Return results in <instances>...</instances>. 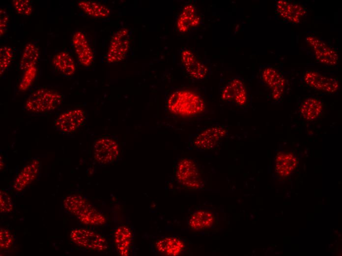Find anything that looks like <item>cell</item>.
Here are the masks:
<instances>
[{
	"label": "cell",
	"instance_id": "1",
	"mask_svg": "<svg viewBox=\"0 0 342 256\" xmlns=\"http://www.w3.org/2000/svg\"><path fill=\"white\" fill-rule=\"evenodd\" d=\"M167 105L173 114L184 117L195 116L203 113L205 103L198 94L188 90H178L169 96Z\"/></svg>",
	"mask_w": 342,
	"mask_h": 256
},
{
	"label": "cell",
	"instance_id": "2",
	"mask_svg": "<svg viewBox=\"0 0 342 256\" xmlns=\"http://www.w3.org/2000/svg\"><path fill=\"white\" fill-rule=\"evenodd\" d=\"M64 209L82 223L90 225H102L106 223L105 217L86 198L81 194L66 196L63 201Z\"/></svg>",
	"mask_w": 342,
	"mask_h": 256
},
{
	"label": "cell",
	"instance_id": "3",
	"mask_svg": "<svg viewBox=\"0 0 342 256\" xmlns=\"http://www.w3.org/2000/svg\"><path fill=\"white\" fill-rule=\"evenodd\" d=\"M63 101V96L57 91L40 88L28 96L24 108L32 113L45 114L57 109Z\"/></svg>",
	"mask_w": 342,
	"mask_h": 256
},
{
	"label": "cell",
	"instance_id": "4",
	"mask_svg": "<svg viewBox=\"0 0 342 256\" xmlns=\"http://www.w3.org/2000/svg\"><path fill=\"white\" fill-rule=\"evenodd\" d=\"M228 134V128L225 125L215 124L193 134L190 140L195 149L207 151L215 148Z\"/></svg>",
	"mask_w": 342,
	"mask_h": 256
},
{
	"label": "cell",
	"instance_id": "5",
	"mask_svg": "<svg viewBox=\"0 0 342 256\" xmlns=\"http://www.w3.org/2000/svg\"><path fill=\"white\" fill-rule=\"evenodd\" d=\"M175 176L177 180L188 189H200L203 184L200 170L194 160L188 158L181 159L176 166Z\"/></svg>",
	"mask_w": 342,
	"mask_h": 256
},
{
	"label": "cell",
	"instance_id": "6",
	"mask_svg": "<svg viewBox=\"0 0 342 256\" xmlns=\"http://www.w3.org/2000/svg\"><path fill=\"white\" fill-rule=\"evenodd\" d=\"M70 238L75 245L91 251L102 252L107 251L109 244L101 234L86 228H74L70 233Z\"/></svg>",
	"mask_w": 342,
	"mask_h": 256
},
{
	"label": "cell",
	"instance_id": "7",
	"mask_svg": "<svg viewBox=\"0 0 342 256\" xmlns=\"http://www.w3.org/2000/svg\"><path fill=\"white\" fill-rule=\"evenodd\" d=\"M131 42V32L127 28H121L112 35L106 55L109 64L123 61L129 52Z\"/></svg>",
	"mask_w": 342,
	"mask_h": 256
},
{
	"label": "cell",
	"instance_id": "8",
	"mask_svg": "<svg viewBox=\"0 0 342 256\" xmlns=\"http://www.w3.org/2000/svg\"><path fill=\"white\" fill-rule=\"evenodd\" d=\"M86 120V114L83 110L71 109L63 112L54 120L53 128L60 134L70 136L84 124Z\"/></svg>",
	"mask_w": 342,
	"mask_h": 256
},
{
	"label": "cell",
	"instance_id": "9",
	"mask_svg": "<svg viewBox=\"0 0 342 256\" xmlns=\"http://www.w3.org/2000/svg\"><path fill=\"white\" fill-rule=\"evenodd\" d=\"M220 96L222 100L238 107L248 103V95L243 79L240 76L232 78L222 88Z\"/></svg>",
	"mask_w": 342,
	"mask_h": 256
},
{
	"label": "cell",
	"instance_id": "10",
	"mask_svg": "<svg viewBox=\"0 0 342 256\" xmlns=\"http://www.w3.org/2000/svg\"><path fill=\"white\" fill-rule=\"evenodd\" d=\"M259 78L261 83L270 89L273 99L280 101L284 94L285 84L282 75L271 66L265 65L259 69Z\"/></svg>",
	"mask_w": 342,
	"mask_h": 256
},
{
	"label": "cell",
	"instance_id": "11",
	"mask_svg": "<svg viewBox=\"0 0 342 256\" xmlns=\"http://www.w3.org/2000/svg\"><path fill=\"white\" fill-rule=\"evenodd\" d=\"M305 40L312 48L317 62L331 66H335L338 64V54L332 47L314 35L307 36Z\"/></svg>",
	"mask_w": 342,
	"mask_h": 256
},
{
	"label": "cell",
	"instance_id": "12",
	"mask_svg": "<svg viewBox=\"0 0 342 256\" xmlns=\"http://www.w3.org/2000/svg\"><path fill=\"white\" fill-rule=\"evenodd\" d=\"M93 151L95 160L104 165L114 162L119 156L117 143L108 137L97 139L94 142Z\"/></svg>",
	"mask_w": 342,
	"mask_h": 256
},
{
	"label": "cell",
	"instance_id": "13",
	"mask_svg": "<svg viewBox=\"0 0 342 256\" xmlns=\"http://www.w3.org/2000/svg\"><path fill=\"white\" fill-rule=\"evenodd\" d=\"M180 59L184 69L192 78L201 81L207 77L208 67L191 50L182 48L180 52Z\"/></svg>",
	"mask_w": 342,
	"mask_h": 256
},
{
	"label": "cell",
	"instance_id": "14",
	"mask_svg": "<svg viewBox=\"0 0 342 256\" xmlns=\"http://www.w3.org/2000/svg\"><path fill=\"white\" fill-rule=\"evenodd\" d=\"M303 80L311 87L329 94L337 92L340 87L339 83L336 78L324 75L317 70L306 71L304 75Z\"/></svg>",
	"mask_w": 342,
	"mask_h": 256
},
{
	"label": "cell",
	"instance_id": "15",
	"mask_svg": "<svg viewBox=\"0 0 342 256\" xmlns=\"http://www.w3.org/2000/svg\"><path fill=\"white\" fill-rule=\"evenodd\" d=\"M40 170V160L38 158L33 159L15 177L12 183L13 189L18 192L23 191L37 178Z\"/></svg>",
	"mask_w": 342,
	"mask_h": 256
},
{
	"label": "cell",
	"instance_id": "16",
	"mask_svg": "<svg viewBox=\"0 0 342 256\" xmlns=\"http://www.w3.org/2000/svg\"><path fill=\"white\" fill-rule=\"evenodd\" d=\"M201 18L197 6L192 3L186 4L176 21V27L180 32L185 33L197 29L201 24Z\"/></svg>",
	"mask_w": 342,
	"mask_h": 256
},
{
	"label": "cell",
	"instance_id": "17",
	"mask_svg": "<svg viewBox=\"0 0 342 256\" xmlns=\"http://www.w3.org/2000/svg\"><path fill=\"white\" fill-rule=\"evenodd\" d=\"M72 41L80 63L85 66L90 65L93 62L94 55L86 34L81 31H76Z\"/></svg>",
	"mask_w": 342,
	"mask_h": 256
},
{
	"label": "cell",
	"instance_id": "18",
	"mask_svg": "<svg viewBox=\"0 0 342 256\" xmlns=\"http://www.w3.org/2000/svg\"><path fill=\"white\" fill-rule=\"evenodd\" d=\"M275 7L278 13L282 18L292 23L300 22L307 13L306 9L302 5L287 0L277 1Z\"/></svg>",
	"mask_w": 342,
	"mask_h": 256
},
{
	"label": "cell",
	"instance_id": "19",
	"mask_svg": "<svg viewBox=\"0 0 342 256\" xmlns=\"http://www.w3.org/2000/svg\"><path fill=\"white\" fill-rule=\"evenodd\" d=\"M155 247L160 254L175 256L181 254L185 250L186 245L180 238L168 237L157 240L155 243Z\"/></svg>",
	"mask_w": 342,
	"mask_h": 256
},
{
	"label": "cell",
	"instance_id": "20",
	"mask_svg": "<svg viewBox=\"0 0 342 256\" xmlns=\"http://www.w3.org/2000/svg\"><path fill=\"white\" fill-rule=\"evenodd\" d=\"M114 240L118 254L121 256H129L133 240L131 230L126 225L119 226L114 232Z\"/></svg>",
	"mask_w": 342,
	"mask_h": 256
},
{
	"label": "cell",
	"instance_id": "21",
	"mask_svg": "<svg viewBox=\"0 0 342 256\" xmlns=\"http://www.w3.org/2000/svg\"><path fill=\"white\" fill-rule=\"evenodd\" d=\"M216 222V218L212 212L200 210L190 216L188 224L191 229L200 231L212 227Z\"/></svg>",
	"mask_w": 342,
	"mask_h": 256
},
{
	"label": "cell",
	"instance_id": "22",
	"mask_svg": "<svg viewBox=\"0 0 342 256\" xmlns=\"http://www.w3.org/2000/svg\"><path fill=\"white\" fill-rule=\"evenodd\" d=\"M78 7L87 15L97 18H105L111 15V10L107 6L92 0H80Z\"/></svg>",
	"mask_w": 342,
	"mask_h": 256
},
{
	"label": "cell",
	"instance_id": "23",
	"mask_svg": "<svg viewBox=\"0 0 342 256\" xmlns=\"http://www.w3.org/2000/svg\"><path fill=\"white\" fill-rule=\"evenodd\" d=\"M52 62L57 70L64 75L71 76L76 71L74 60L66 51H61L56 54L53 58Z\"/></svg>",
	"mask_w": 342,
	"mask_h": 256
},
{
	"label": "cell",
	"instance_id": "24",
	"mask_svg": "<svg viewBox=\"0 0 342 256\" xmlns=\"http://www.w3.org/2000/svg\"><path fill=\"white\" fill-rule=\"evenodd\" d=\"M322 108V103L320 100L309 97L302 103L300 108V113L305 120L312 121L319 117Z\"/></svg>",
	"mask_w": 342,
	"mask_h": 256
},
{
	"label": "cell",
	"instance_id": "25",
	"mask_svg": "<svg viewBox=\"0 0 342 256\" xmlns=\"http://www.w3.org/2000/svg\"><path fill=\"white\" fill-rule=\"evenodd\" d=\"M39 57V50L34 42H29L25 47L20 62V69L25 70L35 66Z\"/></svg>",
	"mask_w": 342,
	"mask_h": 256
},
{
	"label": "cell",
	"instance_id": "26",
	"mask_svg": "<svg viewBox=\"0 0 342 256\" xmlns=\"http://www.w3.org/2000/svg\"><path fill=\"white\" fill-rule=\"evenodd\" d=\"M14 57L12 47L9 46H2L0 48V74L1 75L7 70Z\"/></svg>",
	"mask_w": 342,
	"mask_h": 256
},
{
	"label": "cell",
	"instance_id": "27",
	"mask_svg": "<svg viewBox=\"0 0 342 256\" xmlns=\"http://www.w3.org/2000/svg\"><path fill=\"white\" fill-rule=\"evenodd\" d=\"M277 167L278 172L282 174H289L295 165V159L289 154L280 155L278 159Z\"/></svg>",
	"mask_w": 342,
	"mask_h": 256
},
{
	"label": "cell",
	"instance_id": "28",
	"mask_svg": "<svg viewBox=\"0 0 342 256\" xmlns=\"http://www.w3.org/2000/svg\"><path fill=\"white\" fill-rule=\"evenodd\" d=\"M37 71L36 66L30 67L25 70L19 85L21 90H26L30 87L36 77Z\"/></svg>",
	"mask_w": 342,
	"mask_h": 256
},
{
	"label": "cell",
	"instance_id": "29",
	"mask_svg": "<svg viewBox=\"0 0 342 256\" xmlns=\"http://www.w3.org/2000/svg\"><path fill=\"white\" fill-rule=\"evenodd\" d=\"M13 6L19 14L23 16H30L33 11V7L29 0H12Z\"/></svg>",
	"mask_w": 342,
	"mask_h": 256
},
{
	"label": "cell",
	"instance_id": "30",
	"mask_svg": "<svg viewBox=\"0 0 342 256\" xmlns=\"http://www.w3.org/2000/svg\"><path fill=\"white\" fill-rule=\"evenodd\" d=\"M14 236L6 228H1L0 230V248L2 250L9 249L13 245Z\"/></svg>",
	"mask_w": 342,
	"mask_h": 256
},
{
	"label": "cell",
	"instance_id": "31",
	"mask_svg": "<svg viewBox=\"0 0 342 256\" xmlns=\"http://www.w3.org/2000/svg\"><path fill=\"white\" fill-rule=\"evenodd\" d=\"M13 209V203L9 194L2 190L0 192V211L1 213L11 212Z\"/></svg>",
	"mask_w": 342,
	"mask_h": 256
},
{
	"label": "cell",
	"instance_id": "32",
	"mask_svg": "<svg viewBox=\"0 0 342 256\" xmlns=\"http://www.w3.org/2000/svg\"><path fill=\"white\" fill-rule=\"evenodd\" d=\"M9 15L3 9L0 10V35L2 36L6 32L9 22Z\"/></svg>",
	"mask_w": 342,
	"mask_h": 256
}]
</instances>
